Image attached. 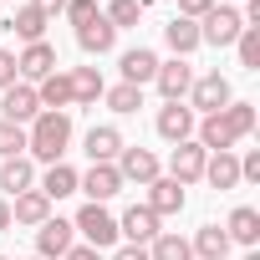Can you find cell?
<instances>
[{
  "mask_svg": "<svg viewBox=\"0 0 260 260\" xmlns=\"http://www.w3.org/2000/svg\"><path fill=\"white\" fill-rule=\"evenodd\" d=\"M250 133H255V102H230L194 122V143L204 153H235V143H245Z\"/></svg>",
  "mask_w": 260,
  "mask_h": 260,
  "instance_id": "6da1fadb",
  "label": "cell"
},
{
  "mask_svg": "<svg viewBox=\"0 0 260 260\" xmlns=\"http://www.w3.org/2000/svg\"><path fill=\"white\" fill-rule=\"evenodd\" d=\"M72 148V112H36L26 127V158L31 164H67Z\"/></svg>",
  "mask_w": 260,
  "mask_h": 260,
  "instance_id": "7a4b0ae2",
  "label": "cell"
},
{
  "mask_svg": "<svg viewBox=\"0 0 260 260\" xmlns=\"http://www.w3.org/2000/svg\"><path fill=\"white\" fill-rule=\"evenodd\" d=\"M72 230H77L82 245H92V250H112V245H117V214H112L107 204H82L77 219H72Z\"/></svg>",
  "mask_w": 260,
  "mask_h": 260,
  "instance_id": "3957f363",
  "label": "cell"
},
{
  "mask_svg": "<svg viewBox=\"0 0 260 260\" xmlns=\"http://www.w3.org/2000/svg\"><path fill=\"white\" fill-rule=\"evenodd\" d=\"M235 102V92H230V77L214 67V72H204V77H194V87H189V107H194V117H209V112H219V107H230Z\"/></svg>",
  "mask_w": 260,
  "mask_h": 260,
  "instance_id": "277c9868",
  "label": "cell"
},
{
  "mask_svg": "<svg viewBox=\"0 0 260 260\" xmlns=\"http://www.w3.org/2000/svg\"><path fill=\"white\" fill-rule=\"evenodd\" d=\"M127 184H122V174H117V164H92L87 174H77V194H87V204H107V199H117Z\"/></svg>",
  "mask_w": 260,
  "mask_h": 260,
  "instance_id": "5b68a950",
  "label": "cell"
},
{
  "mask_svg": "<svg viewBox=\"0 0 260 260\" xmlns=\"http://www.w3.org/2000/svg\"><path fill=\"white\" fill-rule=\"evenodd\" d=\"M158 224H164V219H158L148 204H133V209H122V219H117V240H127V245H143V250H148V245L164 235Z\"/></svg>",
  "mask_w": 260,
  "mask_h": 260,
  "instance_id": "8992f818",
  "label": "cell"
},
{
  "mask_svg": "<svg viewBox=\"0 0 260 260\" xmlns=\"http://www.w3.org/2000/svg\"><path fill=\"white\" fill-rule=\"evenodd\" d=\"M240 31H245V21H240L235 6H214V11L199 21V41H204V46H235Z\"/></svg>",
  "mask_w": 260,
  "mask_h": 260,
  "instance_id": "52a82bcc",
  "label": "cell"
},
{
  "mask_svg": "<svg viewBox=\"0 0 260 260\" xmlns=\"http://www.w3.org/2000/svg\"><path fill=\"white\" fill-rule=\"evenodd\" d=\"M153 87H158V97H164V102H184V97H189V87H194V67H189L184 56H169V61H158Z\"/></svg>",
  "mask_w": 260,
  "mask_h": 260,
  "instance_id": "ba28073f",
  "label": "cell"
},
{
  "mask_svg": "<svg viewBox=\"0 0 260 260\" xmlns=\"http://www.w3.org/2000/svg\"><path fill=\"white\" fill-rule=\"evenodd\" d=\"M117 174H122V184L148 189V184L164 174V164H158V153H153V148H122V153H117Z\"/></svg>",
  "mask_w": 260,
  "mask_h": 260,
  "instance_id": "9c48e42d",
  "label": "cell"
},
{
  "mask_svg": "<svg viewBox=\"0 0 260 260\" xmlns=\"http://www.w3.org/2000/svg\"><path fill=\"white\" fill-rule=\"evenodd\" d=\"M56 67H61V61H56V46H51V41H31V46L16 56V72H21V82H26V87L46 82Z\"/></svg>",
  "mask_w": 260,
  "mask_h": 260,
  "instance_id": "30bf717a",
  "label": "cell"
},
{
  "mask_svg": "<svg viewBox=\"0 0 260 260\" xmlns=\"http://www.w3.org/2000/svg\"><path fill=\"white\" fill-rule=\"evenodd\" d=\"M204 158H209V153H204L194 138L174 143V153H169V179H174V184H184V189H189V184H199V179H204Z\"/></svg>",
  "mask_w": 260,
  "mask_h": 260,
  "instance_id": "8fae6325",
  "label": "cell"
},
{
  "mask_svg": "<svg viewBox=\"0 0 260 260\" xmlns=\"http://www.w3.org/2000/svg\"><path fill=\"white\" fill-rule=\"evenodd\" d=\"M72 245H77V230H72V219L51 214L46 224H36V255H41V260H61Z\"/></svg>",
  "mask_w": 260,
  "mask_h": 260,
  "instance_id": "7c38bea8",
  "label": "cell"
},
{
  "mask_svg": "<svg viewBox=\"0 0 260 260\" xmlns=\"http://www.w3.org/2000/svg\"><path fill=\"white\" fill-rule=\"evenodd\" d=\"M194 107L189 102H164L158 107V117H153V127H158V138L164 143H184V138H194Z\"/></svg>",
  "mask_w": 260,
  "mask_h": 260,
  "instance_id": "4fadbf2b",
  "label": "cell"
},
{
  "mask_svg": "<svg viewBox=\"0 0 260 260\" xmlns=\"http://www.w3.org/2000/svg\"><path fill=\"white\" fill-rule=\"evenodd\" d=\"M36 112H41V102H36V87L16 82V87H6V92H0V117H6V122H16V127H31V122H36Z\"/></svg>",
  "mask_w": 260,
  "mask_h": 260,
  "instance_id": "5bb4252c",
  "label": "cell"
},
{
  "mask_svg": "<svg viewBox=\"0 0 260 260\" xmlns=\"http://www.w3.org/2000/svg\"><path fill=\"white\" fill-rule=\"evenodd\" d=\"M117 72H122L127 87H148L153 72H158V51H153V46H127V51L117 56Z\"/></svg>",
  "mask_w": 260,
  "mask_h": 260,
  "instance_id": "9a60e30c",
  "label": "cell"
},
{
  "mask_svg": "<svg viewBox=\"0 0 260 260\" xmlns=\"http://www.w3.org/2000/svg\"><path fill=\"white\" fill-rule=\"evenodd\" d=\"M127 143H122V133L112 122H97V127H87V138H82V153L92 158V164H117V153H122Z\"/></svg>",
  "mask_w": 260,
  "mask_h": 260,
  "instance_id": "2e32d148",
  "label": "cell"
},
{
  "mask_svg": "<svg viewBox=\"0 0 260 260\" xmlns=\"http://www.w3.org/2000/svg\"><path fill=\"white\" fill-rule=\"evenodd\" d=\"M184 204H189V194H184V184H174L169 174H158V179L148 184V209H153L158 219H169V214H184Z\"/></svg>",
  "mask_w": 260,
  "mask_h": 260,
  "instance_id": "e0dca14e",
  "label": "cell"
},
{
  "mask_svg": "<svg viewBox=\"0 0 260 260\" xmlns=\"http://www.w3.org/2000/svg\"><path fill=\"white\" fill-rule=\"evenodd\" d=\"M26 189H36V164L26 153L21 158H0V199H16Z\"/></svg>",
  "mask_w": 260,
  "mask_h": 260,
  "instance_id": "ac0fdd59",
  "label": "cell"
},
{
  "mask_svg": "<svg viewBox=\"0 0 260 260\" xmlns=\"http://www.w3.org/2000/svg\"><path fill=\"white\" fill-rule=\"evenodd\" d=\"M46 219H51V199H46L41 189H26V194H16V199H11V224L36 230V224H46Z\"/></svg>",
  "mask_w": 260,
  "mask_h": 260,
  "instance_id": "d6986e66",
  "label": "cell"
},
{
  "mask_svg": "<svg viewBox=\"0 0 260 260\" xmlns=\"http://www.w3.org/2000/svg\"><path fill=\"white\" fill-rule=\"evenodd\" d=\"M224 235H230V245H240V250H255V245H260V209H250V204L230 209V219H224Z\"/></svg>",
  "mask_w": 260,
  "mask_h": 260,
  "instance_id": "ffe728a7",
  "label": "cell"
},
{
  "mask_svg": "<svg viewBox=\"0 0 260 260\" xmlns=\"http://www.w3.org/2000/svg\"><path fill=\"white\" fill-rule=\"evenodd\" d=\"M77 46H82L87 56H107V51L117 46V31H112V21H107V16H92L87 26H77Z\"/></svg>",
  "mask_w": 260,
  "mask_h": 260,
  "instance_id": "44dd1931",
  "label": "cell"
},
{
  "mask_svg": "<svg viewBox=\"0 0 260 260\" xmlns=\"http://www.w3.org/2000/svg\"><path fill=\"white\" fill-rule=\"evenodd\" d=\"M67 77H72V107H97V102H102L107 82H102L97 67H72Z\"/></svg>",
  "mask_w": 260,
  "mask_h": 260,
  "instance_id": "7402d4cb",
  "label": "cell"
},
{
  "mask_svg": "<svg viewBox=\"0 0 260 260\" xmlns=\"http://www.w3.org/2000/svg\"><path fill=\"white\" fill-rule=\"evenodd\" d=\"M204 184H209L214 194L240 189V158H235V153H209V158H204Z\"/></svg>",
  "mask_w": 260,
  "mask_h": 260,
  "instance_id": "603a6c76",
  "label": "cell"
},
{
  "mask_svg": "<svg viewBox=\"0 0 260 260\" xmlns=\"http://www.w3.org/2000/svg\"><path fill=\"white\" fill-rule=\"evenodd\" d=\"M36 189L56 204V199H67V194H77V169L72 164H46L41 174H36Z\"/></svg>",
  "mask_w": 260,
  "mask_h": 260,
  "instance_id": "cb8c5ba5",
  "label": "cell"
},
{
  "mask_svg": "<svg viewBox=\"0 0 260 260\" xmlns=\"http://www.w3.org/2000/svg\"><path fill=\"white\" fill-rule=\"evenodd\" d=\"M164 41H169V51H174V56H184V61L204 46V41H199V21H184V16H174V21L164 26Z\"/></svg>",
  "mask_w": 260,
  "mask_h": 260,
  "instance_id": "d4e9b609",
  "label": "cell"
},
{
  "mask_svg": "<svg viewBox=\"0 0 260 260\" xmlns=\"http://www.w3.org/2000/svg\"><path fill=\"white\" fill-rule=\"evenodd\" d=\"M36 102H41V112H67L72 107V77L51 72L46 82H36Z\"/></svg>",
  "mask_w": 260,
  "mask_h": 260,
  "instance_id": "484cf974",
  "label": "cell"
},
{
  "mask_svg": "<svg viewBox=\"0 0 260 260\" xmlns=\"http://www.w3.org/2000/svg\"><path fill=\"white\" fill-rule=\"evenodd\" d=\"M189 250H194L199 260H224V255H230V235H224V224H199L194 240H189Z\"/></svg>",
  "mask_w": 260,
  "mask_h": 260,
  "instance_id": "4316f807",
  "label": "cell"
},
{
  "mask_svg": "<svg viewBox=\"0 0 260 260\" xmlns=\"http://www.w3.org/2000/svg\"><path fill=\"white\" fill-rule=\"evenodd\" d=\"M46 26H51V21H46V16H41L36 6H21V11H16V16L6 21V31H16V36H21L26 46H31V41H46Z\"/></svg>",
  "mask_w": 260,
  "mask_h": 260,
  "instance_id": "83f0119b",
  "label": "cell"
},
{
  "mask_svg": "<svg viewBox=\"0 0 260 260\" xmlns=\"http://www.w3.org/2000/svg\"><path fill=\"white\" fill-rule=\"evenodd\" d=\"M102 102H107L117 117H133V112L143 107V87H127V82H117V87H107V92H102Z\"/></svg>",
  "mask_w": 260,
  "mask_h": 260,
  "instance_id": "f1b7e54d",
  "label": "cell"
},
{
  "mask_svg": "<svg viewBox=\"0 0 260 260\" xmlns=\"http://www.w3.org/2000/svg\"><path fill=\"white\" fill-rule=\"evenodd\" d=\"M143 11H148V0H107V21H112V31H122V26H138L143 21Z\"/></svg>",
  "mask_w": 260,
  "mask_h": 260,
  "instance_id": "f546056e",
  "label": "cell"
},
{
  "mask_svg": "<svg viewBox=\"0 0 260 260\" xmlns=\"http://www.w3.org/2000/svg\"><path fill=\"white\" fill-rule=\"evenodd\" d=\"M148 260H194V250H189V240L184 235H158L153 245H148Z\"/></svg>",
  "mask_w": 260,
  "mask_h": 260,
  "instance_id": "4dcf8cb0",
  "label": "cell"
},
{
  "mask_svg": "<svg viewBox=\"0 0 260 260\" xmlns=\"http://www.w3.org/2000/svg\"><path fill=\"white\" fill-rule=\"evenodd\" d=\"M235 56H240L245 72H260V26H245L235 36Z\"/></svg>",
  "mask_w": 260,
  "mask_h": 260,
  "instance_id": "1f68e13d",
  "label": "cell"
},
{
  "mask_svg": "<svg viewBox=\"0 0 260 260\" xmlns=\"http://www.w3.org/2000/svg\"><path fill=\"white\" fill-rule=\"evenodd\" d=\"M21 153H26V127L0 117V158H21Z\"/></svg>",
  "mask_w": 260,
  "mask_h": 260,
  "instance_id": "d6a6232c",
  "label": "cell"
},
{
  "mask_svg": "<svg viewBox=\"0 0 260 260\" xmlns=\"http://www.w3.org/2000/svg\"><path fill=\"white\" fill-rule=\"evenodd\" d=\"M61 16H67L72 26H87V21L102 16V11H97V0H67V11H61Z\"/></svg>",
  "mask_w": 260,
  "mask_h": 260,
  "instance_id": "836d02e7",
  "label": "cell"
},
{
  "mask_svg": "<svg viewBox=\"0 0 260 260\" xmlns=\"http://www.w3.org/2000/svg\"><path fill=\"white\" fill-rule=\"evenodd\" d=\"M21 82V72H16V51H6V46H0V92H6V87H16Z\"/></svg>",
  "mask_w": 260,
  "mask_h": 260,
  "instance_id": "e575fe53",
  "label": "cell"
},
{
  "mask_svg": "<svg viewBox=\"0 0 260 260\" xmlns=\"http://www.w3.org/2000/svg\"><path fill=\"white\" fill-rule=\"evenodd\" d=\"M214 6H219V0H179V16H184V21H204Z\"/></svg>",
  "mask_w": 260,
  "mask_h": 260,
  "instance_id": "d590c367",
  "label": "cell"
},
{
  "mask_svg": "<svg viewBox=\"0 0 260 260\" xmlns=\"http://www.w3.org/2000/svg\"><path fill=\"white\" fill-rule=\"evenodd\" d=\"M240 184H260V148H250L240 158Z\"/></svg>",
  "mask_w": 260,
  "mask_h": 260,
  "instance_id": "8d00e7d4",
  "label": "cell"
},
{
  "mask_svg": "<svg viewBox=\"0 0 260 260\" xmlns=\"http://www.w3.org/2000/svg\"><path fill=\"white\" fill-rule=\"evenodd\" d=\"M112 260H148L143 245H112Z\"/></svg>",
  "mask_w": 260,
  "mask_h": 260,
  "instance_id": "74e56055",
  "label": "cell"
},
{
  "mask_svg": "<svg viewBox=\"0 0 260 260\" xmlns=\"http://www.w3.org/2000/svg\"><path fill=\"white\" fill-rule=\"evenodd\" d=\"M61 260H102V250H92V245H72Z\"/></svg>",
  "mask_w": 260,
  "mask_h": 260,
  "instance_id": "f35d334b",
  "label": "cell"
},
{
  "mask_svg": "<svg viewBox=\"0 0 260 260\" xmlns=\"http://www.w3.org/2000/svg\"><path fill=\"white\" fill-rule=\"evenodd\" d=\"M31 6H36V11L51 21V16H61V11H67V0H31Z\"/></svg>",
  "mask_w": 260,
  "mask_h": 260,
  "instance_id": "ab89813d",
  "label": "cell"
},
{
  "mask_svg": "<svg viewBox=\"0 0 260 260\" xmlns=\"http://www.w3.org/2000/svg\"><path fill=\"white\" fill-rule=\"evenodd\" d=\"M11 230V199H0V235Z\"/></svg>",
  "mask_w": 260,
  "mask_h": 260,
  "instance_id": "60d3db41",
  "label": "cell"
},
{
  "mask_svg": "<svg viewBox=\"0 0 260 260\" xmlns=\"http://www.w3.org/2000/svg\"><path fill=\"white\" fill-rule=\"evenodd\" d=\"M0 260H11V255H0Z\"/></svg>",
  "mask_w": 260,
  "mask_h": 260,
  "instance_id": "b9f144b4",
  "label": "cell"
},
{
  "mask_svg": "<svg viewBox=\"0 0 260 260\" xmlns=\"http://www.w3.org/2000/svg\"><path fill=\"white\" fill-rule=\"evenodd\" d=\"M31 260H41V255H31Z\"/></svg>",
  "mask_w": 260,
  "mask_h": 260,
  "instance_id": "7bdbcfd3",
  "label": "cell"
},
{
  "mask_svg": "<svg viewBox=\"0 0 260 260\" xmlns=\"http://www.w3.org/2000/svg\"><path fill=\"white\" fill-rule=\"evenodd\" d=\"M224 260H230V255H224Z\"/></svg>",
  "mask_w": 260,
  "mask_h": 260,
  "instance_id": "ee69618b",
  "label": "cell"
}]
</instances>
